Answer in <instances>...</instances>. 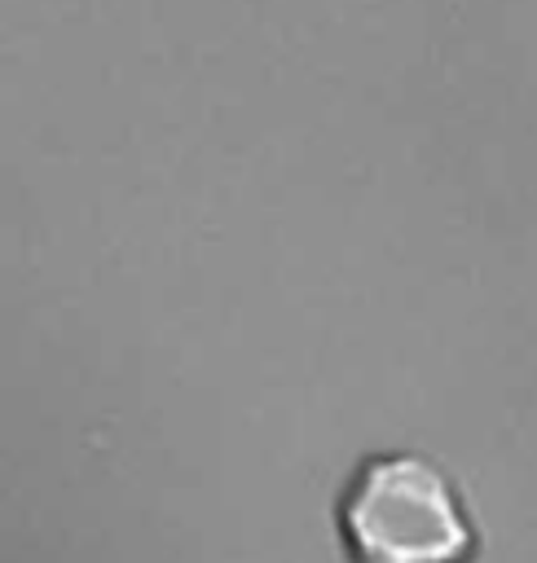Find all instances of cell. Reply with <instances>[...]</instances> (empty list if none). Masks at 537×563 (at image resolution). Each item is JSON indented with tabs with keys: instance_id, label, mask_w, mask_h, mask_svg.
Wrapping results in <instances>:
<instances>
[{
	"instance_id": "6da1fadb",
	"label": "cell",
	"mask_w": 537,
	"mask_h": 563,
	"mask_svg": "<svg viewBox=\"0 0 537 563\" xmlns=\"http://www.w3.org/2000/svg\"><path fill=\"white\" fill-rule=\"evenodd\" d=\"M357 563H467L471 523L453 484L414 453L370 457L339 510Z\"/></svg>"
}]
</instances>
